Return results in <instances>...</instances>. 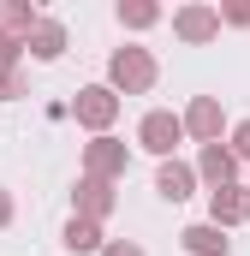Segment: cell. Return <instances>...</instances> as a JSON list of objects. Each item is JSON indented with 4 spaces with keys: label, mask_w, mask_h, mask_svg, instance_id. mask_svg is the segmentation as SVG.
<instances>
[{
    "label": "cell",
    "mask_w": 250,
    "mask_h": 256,
    "mask_svg": "<svg viewBox=\"0 0 250 256\" xmlns=\"http://www.w3.org/2000/svg\"><path fill=\"white\" fill-rule=\"evenodd\" d=\"M18 60H24V42L0 30V72H6V66H18Z\"/></svg>",
    "instance_id": "cell-18"
},
{
    "label": "cell",
    "mask_w": 250,
    "mask_h": 256,
    "mask_svg": "<svg viewBox=\"0 0 250 256\" xmlns=\"http://www.w3.org/2000/svg\"><path fill=\"white\" fill-rule=\"evenodd\" d=\"M0 96H30V90H24V66H6V72H0Z\"/></svg>",
    "instance_id": "cell-17"
},
{
    "label": "cell",
    "mask_w": 250,
    "mask_h": 256,
    "mask_svg": "<svg viewBox=\"0 0 250 256\" xmlns=\"http://www.w3.org/2000/svg\"><path fill=\"white\" fill-rule=\"evenodd\" d=\"M244 220H250V191H244V185H220V191H208V226L232 232V226H244Z\"/></svg>",
    "instance_id": "cell-7"
},
{
    "label": "cell",
    "mask_w": 250,
    "mask_h": 256,
    "mask_svg": "<svg viewBox=\"0 0 250 256\" xmlns=\"http://www.w3.org/2000/svg\"><path fill=\"white\" fill-rule=\"evenodd\" d=\"M66 114H72L84 131L108 137V131H114V120H120V96H114L108 84H84V90L72 96V108H66Z\"/></svg>",
    "instance_id": "cell-2"
},
{
    "label": "cell",
    "mask_w": 250,
    "mask_h": 256,
    "mask_svg": "<svg viewBox=\"0 0 250 256\" xmlns=\"http://www.w3.org/2000/svg\"><path fill=\"white\" fill-rule=\"evenodd\" d=\"M190 173H196V179H208V191H220V185H238V179H232V173H238V161H232V149H226V143H202Z\"/></svg>",
    "instance_id": "cell-9"
},
{
    "label": "cell",
    "mask_w": 250,
    "mask_h": 256,
    "mask_svg": "<svg viewBox=\"0 0 250 256\" xmlns=\"http://www.w3.org/2000/svg\"><path fill=\"white\" fill-rule=\"evenodd\" d=\"M24 54L42 60V66H54L66 54V24H60V18H36V30L24 36Z\"/></svg>",
    "instance_id": "cell-10"
},
{
    "label": "cell",
    "mask_w": 250,
    "mask_h": 256,
    "mask_svg": "<svg viewBox=\"0 0 250 256\" xmlns=\"http://www.w3.org/2000/svg\"><path fill=\"white\" fill-rule=\"evenodd\" d=\"M36 18H42V12H36L30 0H0V30H6V36H18V42H24V36L36 30Z\"/></svg>",
    "instance_id": "cell-14"
},
{
    "label": "cell",
    "mask_w": 250,
    "mask_h": 256,
    "mask_svg": "<svg viewBox=\"0 0 250 256\" xmlns=\"http://www.w3.org/2000/svg\"><path fill=\"white\" fill-rule=\"evenodd\" d=\"M155 78H161V66H155L149 48H131V42L114 48V60H108V90L114 96H149Z\"/></svg>",
    "instance_id": "cell-1"
},
{
    "label": "cell",
    "mask_w": 250,
    "mask_h": 256,
    "mask_svg": "<svg viewBox=\"0 0 250 256\" xmlns=\"http://www.w3.org/2000/svg\"><path fill=\"white\" fill-rule=\"evenodd\" d=\"M102 256H143V244H131V238H108Z\"/></svg>",
    "instance_id": "cell-19"
},
{
    "label": "cell",
    "mask_w": 250,
    "mask_h": 256,
    "mask_svg": "<svg viewBox=\"0 0 250 256\" xmlns=\"http://www.w3.org/2000/svg\"><path fill=\"white\" fill-rule=\"evenodd\" d=\"M60 244H66L72 256H102L108 238H102V226H96V220H78V214H72V220H66V232H60Z\"/></svg>",
    "instance_id": "cell-13"
},
{
    "label": "cell",
    "mask_w": 250,
    "mask_h": 256,
    "mask_svg": "<svg viewBox=\"0 0 250 256\" xmlns=\"http://www.w3.org/2000/svg\"><path fill=\"white\" fill-rule=\"evenodd\" d=\"M179 126H185V137H196V143H220V131H226L220 96H190V108L179 114Z\"/></svg>",
    "instance_id": "cell-6"
},
{
    "label": "cell",
    "mask_w": 250,
    "mask_h": 256,
    "mask_svg": "<svg viewBox=\"0 0 250 256\" xmlns=\"http://www.w3.org/2000/svg\"><path fill=\"white\" fill-rule=\"evenodd\" d=\"M120 24L125 30H149V24H161V6L155 0H120Z\"/></svg>",
    "instance_id": "cell-15"
},
{
    "label": "cell",
    "mask_w": 250,
    "mask_h": 256,
    "mask_svg": "<svg viewBox=\"0 0 250 256\" xmlns=\"http://www.w3.org/2000/svg\"><path fill=\"white\" fill-rule=\"evenodd\" d=\"M179 244H185V256H226V250H232V238H226L220 226H208V220L185 226V232H179Z\"/></svg>",
    "instance_id": "cell-12"
},
{
    "label": "cell",
    "mask_w": 250,
    "mask_h": 256,
    "mask_svg": "<svg viewBox=\"0 0 250 256\" xmlns=\"http://www.w3.org/2000/svg\"><path fill=\"white\" fill-rule=\"evenodd\" d=\"M220 24H250V6H226V12H220Z\"/></svg>",
    "instance_id": "cell-21"
},
{
    "label": "cell",
    "mask_w": 250,
    "mask_h": 256,
    "mask_svg": "<svg viewBox=\"0 0 250 256\" xmlns=\"http://www.w3.org/2000/svg\"><path fill=\"white\" fill-rule=\"evenodd\" d=\"M226 149H232V161H250V120L232 126V143H226Z\"/></svg>",
    "instance_id": "cell-16"
},
{
    "label": "cell",
    "mask_w": 250,
    "mask_h": 256,
    "mask_svg": "<svg viewBox=\"0 0 250 256\" xmlns=\"http://www.w3.org/2000/svg\"><path fill=\"white\" fill-rule=\"evenodd\" d=\"M125 167H131V149H125L120 137H90L84 143V179L114 185V179H125Z\"/></svg>",
    "instance_id": "cell-3"
},
{
    "label": "cell",
    "mask_w": 250,
    "mask_h": 256,
    "mask_svg": "<svg viewBox=\"0 0 250 256\" xmlns=\"http://www.w3.org/2000/svg\"><path fill=\"white\" fill-rule=\"evenodd\" d=\"M244 191H250V185H244Z\"/></svg>",
    "instance_id": "cell-22"
},
{
    "label": "cell",
    "mask_w": 250,
    "mask_h": 256,
    "mask_svg": "<svg viewBox=\"0 0 250 256\" xmlns=\"http://www.w3.org/2000/svg\"><path fill=\"white\" fill-rule=\"evenodd\" d=\"M173 36L185 42V48H202V42H214L220 36V6H202V0H190L173 12Z\"/></svg>",
    "instance_id": "cell-5"
},
{
    "label": "cell",
    "mask_w": 250,
    "mask_h": 256,
    "mask_svg": "<svg viewBox=\"0 0 250 256\" xmlns=\"http://www.w3.org/2000/svg\"><path fill=\"white\" fill-rule=\"evenodd\" d=\"M155 191L167 196V202H185L190 191H196V173H190V161H161V173H155Z\"/></svg>",
    "instance_id": "cell-11"
},
{
    "label": "cell",
    "mask_w": 250,
    "mask_h": 256,
    "mask_svg": "<svg viewBox=\"0 0 250 256\" xmlns=\"http://www.w3.org/2000/svg\"><path fill=\"white\" fill-rule=\"evenodd\" d=\"M12 214H18V208H12V191H6V185H0V232H6V226H12Z\"/></svg>",
    "instance_id": "cell-20"
},
{
    "label": "cell",
    "mask_w": 250,
    "mask_h": 256,
    "mask_svg": "<svg viewBox=\"0 0 250 256\" xmlns=\"http://www.w3.org/2000/svg\"><path fill=\"white\" fill-rule=\"evenodd\" d=\"M137 143H143L149 155L173 161V155H179V143H185V126H179V114H167V108L143 114V120H137Z\"/></svg>",
    "instance_id": "cell-4"
},
{
    "label": "cell",
    "mask_w": 250,
    "mask_h": 256,
    "mask_svg": "<svg viewBox=\"0 0 250 256\" xmlns=\"http://www.w3.org/2000/svg\"><path fill=\"white\" fill-rule=\"evenodd\" d=\"M72 202H78L72 214H78V220H96V226H102V220H108V214L120 208V196H114V185H102V179H78V191H72Z\"/></svg>",
    "instance_id": "cell-8"
}]
</instances>
